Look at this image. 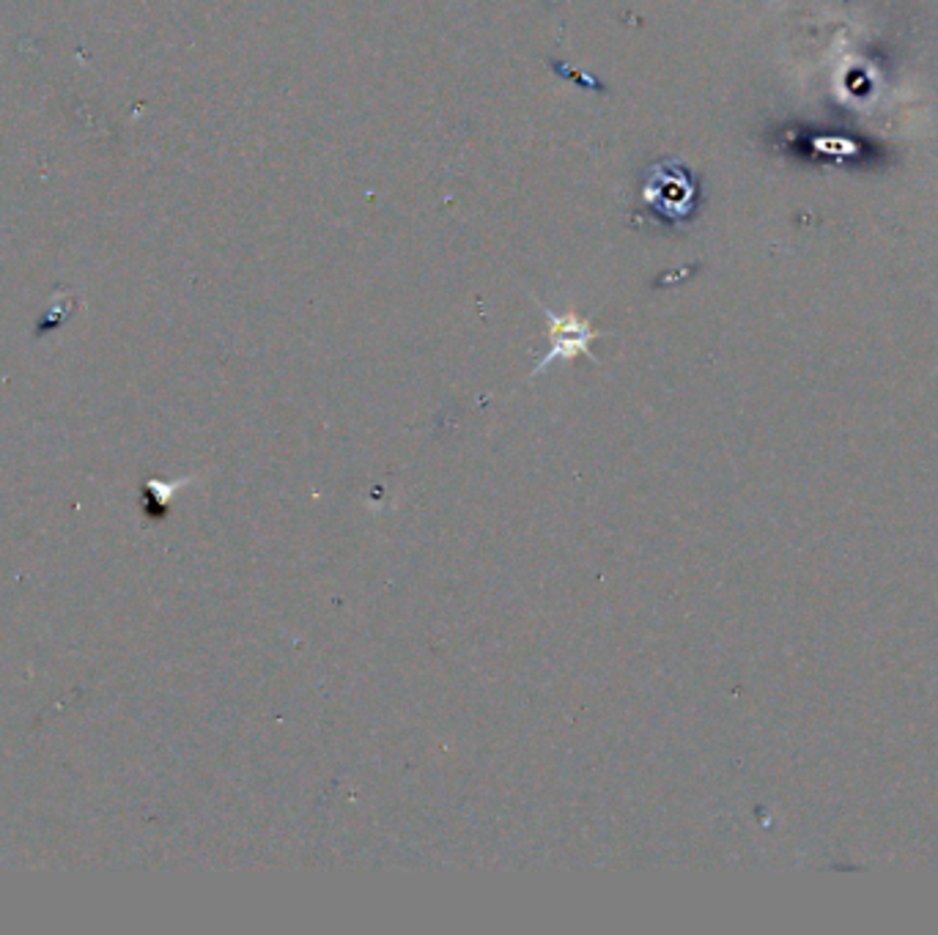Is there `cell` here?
Here are the masks:
<instances>
[{
    "label": "cell",
    "mask_w": 938,
    "mask_h": 935,
    "mask_svg": "<svg viewBox=\"0 0 938 935\" xmlns=\"http://www.w3.org/2000/svg\"><path fill=\"white\" fill-rule=\"evenodd\" d=\"M541 308L549 321V352L538 359L530 379L541 376L552 363H571V359L576 357H587L590 363H599V359L593 357V352H590V346H593L595 337H604L606 332H599L587 319H582V315L574 311L554 313L552 308Z\"/></svg>",
    "instance_id": "cell-1"
}]
</instances>
